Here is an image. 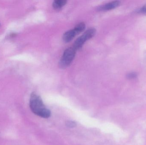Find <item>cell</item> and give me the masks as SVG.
Segmentation results:
<instances>
[{
	"instance_id": "ba28073f",
	"label": "cell",
	"mask_w": 146,
	"mask_h": 145,
	"mask_svg": "<svg viewBox=\"0 0 146 145\" xmlns=\"http://www.w3.org/2000/svg\"><path fill=\"white\" fill-rule=\"evenodd\" d=\"M137 76V75L135 74V73H130L129 74H128L127 75L128 78L129 79H134V78H135Z\"/></svg>"
},
{
	"instance_id": "7a4b0ae2",
	"label": "cell",
	"mask_w": 146,
	"mask_h": 145,
	"mask_svg": "<svg viewBox=\"0 0 146 145\" xmlns=\"http://www.w3.org/2000/svg\"><path fill=\"white\" fill-rule=\"evenodd\" d=\"M76 50L73 47L67 49L59 62V66L62 69L67 68L70 65L74 58Z\"/></svg>"
},
{
	"instance_id": "5b68a950",
	"label": "cell",
	"mask_w": 146,
	"mask_h": 145,
	"mask_svg": "<svg viewBox=\"0 0 146 145\" xmlns=\"http://www.w3.org/2000/svg\"><path fill=\"white\" fill-rule=\"evenodd\" d=\"M120 2L119 1H114L100 6L99 7L98 9L100 11H107V10H111L117 7L120 5Z\"/></svg>"
},
{
	"instance_id": "52a82bcc",
	"label": "cell",
	"mask_w": 146,
	"mask_h": 145,
	"mask_svg": "<svg viewBox=\"0 0 146 145\" xmlns=\"http://www.w3.org/2000/svg\"><path fill=\"white\" fill-rule=\"evenodd\" d=\"M66 126L68 127L72 128L76 127V123L74 121H67L66 122Z\"/></svg>"
},
{
	"instance_id": "6da1fadb",
	"label": "cell",
	"mask_w": 146,
	"mask_h": 145,
	"mask_svg": "<svg viewBox=\"0 0 146 145\" xmlns=\"http://www.w3.org/2000/svg\"><path fill=\"white\" fill-rule=\"evenodd\" d=\"M30 107L32 112L40 117L48 118L50 116V110L46 108L41 97L35 93L31 94Z\"/></svg>"
},
{
	"instance_id": "9c48e42d",
	"label": "cell",
	"mask_w": 146,
	"mask_h": 145,
	"mask_svg": "<svg viewBox=\"0 0 146 145\" xmlns=\"http://www.w3.org/2000/svg\"><path fill=\"white\" fill-rule=\"evenodd\" d=\"M140 11L142 13L146 14V4H145L144 6H143V7H141V9L140 10Z\"/></svg>"
},
{
	"instance_id": "277c9868",
	"label": "cell",
	"mask_w": 146,
	"mask_h": 145,
	"mask_svg": "<svg viewBox=\"0 0 146 145\" xmlns=\"http://www.w3.org/2000/svg\"><path fill=\"white\" fill-rule=\"evenodd\" d=\"M79 33L75 28L66 31L63 36V40L66 43H68L73 40V38Z\"/></svg>"
},
{
	"instance_id": "3957f363",
	"label": "cell",
	"mask_w": 146,
	"mask_h": 145,
	"mask_svg": "<svg viewBox=\"0 0 146 145\" xmlns=\"http://www.w3.org/2000/svg\"><path fill=\"white\" fill-rule=\"evenodd\" d=\"M96 31V30L94 28L88 29L76 40L73 47L76 51L81 49L86 42L91 39L95 35Z\"/></svg>"
},
{
	"instance_id": "8992f818",
	"label": "cell",
	"mask_w": 146,
	"mask_h": 145,
	"mask_svg": "<svg viewBox=\"0 0 146 145\" xmlns=\"http://www.w3.org/2000/svg\"><path fill=\"white\" fill-rule=\"evenodd\" d=\"M67 1L65 0H57L53 2V7L54 9L58 10L64 7Z\"/></svg>"
}]
</instances>
